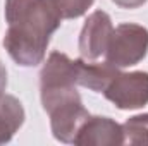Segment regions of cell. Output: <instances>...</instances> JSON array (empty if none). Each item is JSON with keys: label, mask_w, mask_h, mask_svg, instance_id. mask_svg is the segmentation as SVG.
<instances>
[{"label": "cell", "mask_w": 148, "mask_h": 146, "mask_svg": "<svg viewBox=\"0 0 148 146\" xmlns=\"http://www.w3.org/2000/svg\"><path fill=\"white\" fill-rule=\"evenodd\" d=\"M73 145L77 146H117L124 145L122 126L110 117L90 115L79 127Z\"/></svg>", "instance_id": "obj_5"}, {"label": "cell", "mask_w": 148, "mask_h": 146, "mask_svg": "<svg viewBox=\"0 0 148 146\" xmlns=\"http://www.w3.org/2000/svg\"><path fill=\"white\" fill-rule=\"evenodd\" d=\"M103 96L119 110H136L148 105V72H119L112 77Z\"/></svg>", "instance_id": "obj_3"}, {"label": "cell", "mask_w": 148, "mask_h": 146, "mask_svg": "<svg viewBox=\"0 0 148 146\" xmlns=\"http://www.w3.org/2000/svg\"><path fill=\"white\" fill-rule=\"evenodd\" d=\"M112 31V19L103 10H95L88 16L84 21V26L79 35V53L84 60H97L102 55H105V50L109 46Z\"/></svg>", "instance_id": "obj_4"}, {"label": "cell", "mask_w": 148, "mask_h": 146, "mask_svg": "<svg viewBox=\"0 0 148 146\" xmlns=\"http://www.w3.org/2000/svg\"><path fill=\"white\" fill-rule=\"evenodd\" d=\"M48 115H50V127L53 138L60 143H74L79 127L90 117L88 110L83 105V100L57 107L52 112H48Z\"/></svg>", "instance_id": "obj_6"}, {"label": "cell", "mask_w": 148, "mask_h": 146, "mask_svg": "<svg viewBox=\"0 0 148 146\" xmlns=\"http://www.w3.org/2000/svg\"><path fill=\"white\" fill-rule=\"evenodd\" d=\"M26 113L23 103L7 93H0V145L9 143L24 124Z\"/></svg>", "instance_id": "obj_8"}, {"label": "cell", "mask_w": 148, "mask_h": 146, "mask_svg": "<svg viewBox=\"0 0 148 146\" xmlns=\"http://www.w3.org/2000/svg\"><path fill=\"white\" fill-rule=\"evenodd\" d=\"M148 53V29L134 23H122L114 28L105 62L117 69L140 64Z\"/></svg>", "instance_id": "obj_2"}, {"label": "cell", "mask_w": 148, "mask_h": 146, "mask_svg": "<svg viewBox=\"0 0 148 146\" xmlns=\"http://www.w3.org/2000/svg\"><path fill=\"white\" fill-rule=\"evenodd\" d=\"M112 2L122 9H138L147 3V0H112Z\"/></svg>", "instance_id": "obj_11"}, {"label": "cell", "mask_w": 148, "mask_h": 146, "mask_svg": "<svg viewBox=\"0 0 148 146\" xmlns=\"http://www.w3.org/2000/svg\"><path fill=\"white\" fill-rule=\"evenodd\" d=\"M95 0H57L62 17L64 19H76L81 17L91 5Z\"/></svg>", "instance_id": "obj_10"}, {"label": "cell", "mask_w": 148, "mask_h": 146, "mask_svg": "<svg viewBox=\"0 0 148 146\" xmlns=\"http://www.w3.org/2000/svg\"><path fill=\"white\" fill-rule=\"evenodd\" d=\"M5 88H7V69L0 62V93H5Z\"/></svg>", "instance_id": "obj_12"}, {"label": "cell", "mask_w": 148, "mask_h": 146, "mask_svg": "<svg viewBox=\"0 0 148 146\" xmlns=\"http://www.w3.org/2000/svg\"><path fill=\"white\" fill-rule=\"evenodd\" d=\"M124 145H148V113L129 117L122 124Z\"/></svg>", "instance_id": "obj_9"}, {"label": "cell", "mask_w": 148, "mask_h": 146, "mask_svg": "<svg viewBox=\"0 0 148 146\" xmlns=\"http://www.w3.org/2000/svg\"><path fill=\"white\" fill-rule=\"evenodd\" d=\"M119 69L107 62L98 64L95 60L77 59V86L88 88L95 93H103Z\"/></svg>", "instance_id": "obj_7"}, {"label": "cell", "mask_w": 148, "mask_h": 146, "mask_svg": "<svg viewBox=\"0 0 148 146\" xmlns=\"http://www.w3.org/2000/svg\"><path fill=\"white\" fill-rule=\"evenodd\" d=\"M3 14V48L10 59L23 67L41 64L50 38L64 19L57 0H5Z\"/></svg>", "instance_id": "obj_1"}]
</instances>
